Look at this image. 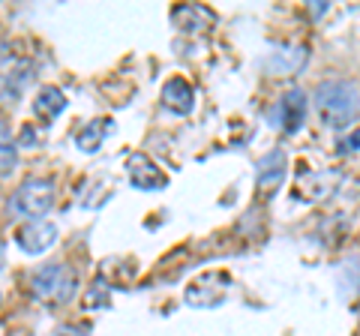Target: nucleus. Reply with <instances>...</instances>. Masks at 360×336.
Returning a JSON list of instances; mask_svg holds the SVG:
<instances>
[{
    "instance_id": "obj_2",
    "label": "nucleus",
    "mask_w": 360,
    "mask_h": 336,
    "mask_svg": "<svg viewBox=\"0 0 360 336\" xmlns=\"http://www.w3.org/2000/svg\"><path fill=\"white\" fill-rule=\"evenodd\" d=\"M75 285H78V276L70 264H45L42 271L33 276V297L45 300V304H66L72 295H75Z\"/></svg>"
},
{
    "instance_id": "obj_8",
    "label": "nucleus",
    "mask_w": 360,
    "mask_h": 336,
    "mask_svg": "<svg viewBox=\"0 0 360 336\" xmlns=\"http://www.w3.org/2000/svg\"><path fill=\"white\" fill-rule=\"evenodd\" d=\"M127 174L135 189H162L168 177L160 165H156L148 153H132L127 160Z\"/></svg>"
},
{
    "instance_id": "obj_17",
    "label": "nucleus",
    "mask_w": 360,
    "mask_h": 336,
    "mask_svg": "<svg viewBox=\"0 0 360 336\" xmlns=\"http://www.w3.org/2000/svg\"><path fill=\"white\" fill-rule=\"evenodd\" d=\"M336 150L340 153H354V150H360V127L354 129V132H348V136L336 144Z\"/></svg>"
},
{
    "instance_id": "obj_7",
    "label": "nucleus",
    "mask_w": 360,
    "mask_h": 336,
    "mask_svg": "<svg viewBox=\"0 0 360 336\" xmlns=\"http://www.w3.org/2000/svg\"><path fill=\"white\" fill-rule=\"evenodd\" d=\"M285 168H288V160L283 150H270L267 156L258 160V174H255V189L262 198H274L276 189L283 186L285 181Z\"/></svg>"
},
{
    "instance_id": "obj_6",
    "label": "nucleus",
    "mask_w": 360,
    "mask_h": 336,
    "mask_svg": "<svg viewBox=\"0 0 360 336\" xmlns=\"http://www.w3.org/2000/svg\"><path fill=\"white\" fill-rule=\"evenodd\" d=\"M54 240H58V226L45 219H30L15 231L18 250L27 255H42L45 250H51Z\"/></svg>"
},
{
    "instance_id": "obj_12",
    "label": "nucleus",
    "mask_w": 360,
    "mask_h": 336,
    "mask_svg": "<svg viewBox=\"0 0 360 336\" xmlns=\"http://www.w3.org/2000/svg\"><path fill=\"white\" fill-rule=\"evenodd\" d=\"M63 108H66V96L60 93V87H51V84L42 87L37 93V99H33V115L42 117V120H54Z\"/></svg>"
},
{
    "instance_id": "obj_20",
    "label": "nucleus",
    "mask_w": 360,
    "mask_h": 336,
    "mask_svg": "<svg viewBox=\"0 0 360 336\" xmlns=\"http://www.w3.org/2000/svg\"><path fill=\"white\" fill-rule=\"evenodd\" d=\"M0 267H4V243H0Z\"/></svg>"
},
{
    "instance_id": "obj_1",
    "label": "nucleus",
    "mask_w": 360,
    "mask_h": 336,
    "mask_svg": "<svg viewBox=\"0 0 360 336\" xmlns=\"http://www.w3.org/2000/svg\"><path fill=\"white\" fill-rule=\"evenodd\" d=\"M315 108L330 129H345L360 115V91L354 82L328 78L315 87Z\"/></svg>"
},
{
    "instance_id": "obj_9",
    "label": "nucleus",
    "mask_w": 360,
    "mask_h": 336,
    "mask_svg": "<svg viewBox=\"0 0 360 336\" xmlns=\"http://www.w3.org/2000/svg\"><path fill=\"white\" fill-rule=\"evenodd\" d=\"M162 105L168 111H174V115H189L195 105V93H193V84L186 82V78H168L165 87H162Z\"/></svg>"
},
{
    "instance_id": "obj_11",
    "label": "nucleus",
    "mask_w": 360,
    "mask_h": 336,
    "mask_svg": "<svg viewBox=\"0 0 360 336\" xmlns=\"http://www.w3.org/2000/svg\"><path fill=\"white\" fill-rule=\"evenodd\" d=\"M333 186H336V177L324 181V174H321V172H300V174H297L295 198H307V201L321 198V195H328Z\"/></svg>"
},
{
    "instance_id": "obj_16",
    "label": "nucleus",
    "mask_w": 360,
    "mask_h": 336,
    "mask_svg": "<svg viewBox=\"0 0 360 336\" xmlns=\"http://www.w3.org/2000/svg\"><path fill=\"white\" fill-rule=\"evenodd\" d=\"M108 279L105 276H96L94 283H90L87 295H84V309H99V306H108Z\"/></svg>"
},
{
    "instance_id": "obj_3",
    "label": "nucleus",
    "mask_w": 360,
    "mask_h": 336,
    "mask_svg": "<svg viewBox=\"0 0 360 336\" xmlns=\"http://www.w3.org/2000/svg\"><path fill=\"white\" fill-rule=\"evenodd\" d=\"M51 205H54V183L49 177H30V181H25L15 189L13 201H9V207L27 219H42L51 210Z\"/></svg>"
},
{
    "instance_id": "obj_10",
    "label": "nucleus",
    "mask_w": 360,
    "mask_h": 336,
    "mask_svg": "<svg viewBox=\"0 0 360 336\" xmlns=\"http://www.w3.org/2000/svg\"><path fill=\"white\" fill-rule=\"evenodd\" d=\"M172 21L177 25V30L184 33H198L205 30V25H210L213 21V13L205 6H195V4H186V6H177L172 13Z\"/></svg>"
},
{
    "instance_id": "obj_15",
    "label": "nucleus",
    "mask_w": 360,
    "mask_h": 336,
    "mask_svg": "<svg viewBox=\"0 0 360 336\" xmlns=\"http://www.w3.org/2000/svg\"><path fill=\"white\" fill-rule=\"evenodd\" d=\"M15 148L18 144L13 141V129H9V123L0 120V177H6L15 168V162H18Z\"/></svg>"
},
{
    "instance_id": "obj_18",
    "label": "nucleus",
    "mask_w": 360,
    "mask_h": 336,
    "mask_svg": "<svg viewBox=\"0 0 360 336\" xmlns=\"http://www.w3.org/2000/svg\"><path fill=\"white\" fill-rule=\"evenodd\" d=\"M54 336H87V328H82V324H60Z\"/></svg>"
},
{
    "instance_id": "obj_5",
    "label": "nucleus",
    "mask_w": 360,
    "mask_h": 336,
    "mask_svg": "<svg viewBox=\"0 0 360 336\" xmlns=\"http://www.w3.org/2000/svg\"><path fill=\"white\" fill-rule=\"evenodd\" d=\"M303 117H307V96H303L300 87H291L279 96V103L270 111V120L274 127H279L283 132H297L303 127Z\"/></svg>"
},
{
    "instance_id": "obj_13",
    "label": "nucleus",
    "mask_w": 360,
    "mask_h": 336,
    "mask_svg": "<svg viewBox=\"0 0 360 336\" xmlns=\"http://www.w3.org/2000/svg\"><path fill=\"white\" fill-rule=\"evenodd\" d=\"M111 132V120H105V117H96V120H90V123H84V129L78 132V150L82 153H96L99 148H103V141H105V136Z\"/></svg>"
},
{
    "instance_id": "obj_14",
    "label": "nucleus",
    "mask_w": 360,
    "mask_h": 336,
    "mask_svg": "<svg viewBox=\"0 0 360 336\" xmlns=\"http://www.w3.org/2000/svg\"><path fill=\"white\" fill-rule=\"evenodd\" d=\"M30 75V66H15L13 72H0V103H15Z\"/></svg>"
},
{
    "instance_id": "obj_19",
    "label": "nucleus",
    "mask_w": 360,
    "mask_h": 336,
    "mask_svg": "<svg viewBox=\"0 0 360 336\" xmlns=\"http://www.w3.org/2000/svg\"><path fill=\"white\" fill-rule=\"evenodd\" d=\"M309 9H312L315 15H321V13H328V4H319V0H315V4H312Z\"/></svg>"
},
{
    "instance_id": "obj_4",
    "label": "nucleus",
    "mask_w": 360,
    "mask_h": 336,
    "mask_svg": "<svg viewBox=\"0 0 360 336\" xmlns=\"http://www.w3.org/2000/svg\"><path fill=\"white\" fill-rule=\"evenodd\" d=\"M231 285V276L225 271H210L205 276H198L195 283H189L186 291H184V300L189 306H219L225 300V291Z\"/></svg>"
}]
</instances>
